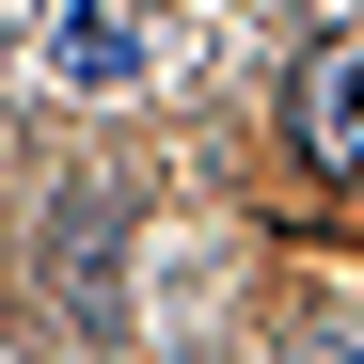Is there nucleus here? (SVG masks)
Returning <instances> with one entry per match:
<instances>
[{
  "instance_id": "nucleus-1",
  "label": "nucleus",
  "mask_w": 364,
  "mask_h": 364,
  "mask_svg": "<svg viewBox=\"0 0 364 364\" xmlns=\"http://www.w3.org/2000/svg\"><path fill=\"white\" fill-rule=\"evenodd\" d=\"M285 127H301V159H317V174H364V32L317 48V64L285 80Z\"/></svg>"
},
{
  "instance_id": "nucleus-2",
  "label": "nucleus",
  "mask_w": 364,
  "mask_h": 364,
  "mask_svg": "<svg viewBox=\"0 0 364 364\" xmlns=\"http://www.w3.org/2000/svg\"><path fill=\"white\" fill-rule=\"evenodd\" d=\"M127 64H143V32L111 16V0H80V16H64V80H80V95H111Z\"/></svg>"
}]
</instances>
